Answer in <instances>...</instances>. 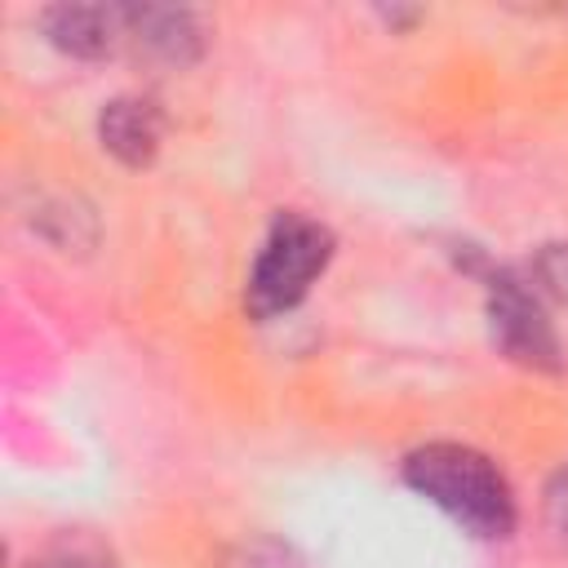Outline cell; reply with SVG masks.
Instances as JSON below:
<instances>
[{
    "label": "cell",
    "mask_w": 568,
    "mask_h": 568,
    "mask_svg": "<svg viewBox=\"0 0 568 568\" xmlns=\"http://www.w3.org/2000/svg\"><path fill=\"white\" fill-rule=\"evenodd\" d=\"M546 515H550L555 532L568 541V466L555 475V484H550V493H546Z\"/></svg>",
    "instance_id": "9c48e42d"
},
{
    "label": "cell",
    "mask_w": 568,
    "mask_h": 568,
    "mask_svg": "<svg viewBox=\"0 0 568 568\" xmlns=\"http://www.w3.org/2000/svg\"><path fill=\"white\" fill-rule=\"evenodd\" d=\"M44 36L71 58H102L124 40L120 4H58L44 13Z\"/></svg>",
    "instance_id": "5b68a950"
},
{
    "label": "cell",
    "mask_w": 568,
    "mask_h": 568,
    "mask_svg": "<svg viewBox=\"0 0 568 568\" xmlns=\"http://www.w3.org/2000/svg\"><path fill=\"white\" fill-rule=\"evenodd\" d=\"M404 484L439 506L453 524H462L470 537L497 541L515 528V493L506 475L466 444H422L404 457Z\"/></svg>",
    "instance_id": "6da1fadb"
},
{
    "label": "cell",
    "mask_w": 568,
    "mask_h": 568,
    "mask_svg": "<svg viewBox=\"0 0 568 568\" xmlns=\"http://www.w3.org/2000/svg\"><path fill=\"white\" fill-rule=\"evenodd\" d=\"M31 568H111V564L102 555H93V550H62V555H49V559H40Z\"/></svg>",
    "instance_id": "30bf717a"
},
{
    "label": "cell",
    "mask_w": 568,
    "mask_h": 568,
    "mask_svg": "<svg viewBox=\"0 0 568 568\" xmlns=\"http://www.w3.org/2000/svg\"><path fill=\"white\" fill-rule=\"evenodd\" d=\"M488 315H493V337L506 346L510 359H524L532 368H555V355H559L555 333L537 297H528V288L515 275L497 271L488 280Z\"/></svg>",
    "instance_id": "3957f363"
},
{
    "label": "cell",
    "mask_w": 568,
    "mask_h": 568,
    "mask_svg": "<svg viewBox=\"0 0 568 568\" xmlns=\"http://www.w3.org/2000/svg\"><path fill=\"white\" fill-rule=\"evenodd\" d=\"M333 257V231L302 217V213H280L253 257L248 271V288H244V306L253 320H275L284 311H293L311 284L324 275Z\"/></svg>",
    "instance_id": "7a4b0ae2"
},
{
    "label": "cell",
    "mask_w": 568,
    "mask_h": 568,
    "mask_svg": "<svg viewBox=\"0 0 568 568\" xmlns=\"http://www.w3.org/2000/svg\"><path fill=\"white\" fill-rule=\"evenodd\" d=\"M226 568H302V559H297L288 546H280V541L257 537V541H244V546L231 555Z\"/></svg>",
    "instance_id": "52a82bcc"
},
{
    "label": "cell",
    "mask_w": 568,
    "mask_h": 568,
    "mask_svg": "<svg viewBox=\"0 0 568 568\" xmlns=\"http://www.w3.org/2000/svg\"><path fill=\"white\" fill-rule=\"evenodd\" d=\"M537 271H541L546 288H550V293H559V297L568 302V244L546 248V253L537 257Z\"/></svg>",
    "instance_id": "ba28073f"
},
{
    "label": "cell",
    "mask_w": 568,
    "mask_h": 568,
    "mask_svg": "<svg viewBox=\"0 0 568 568\" xmlns=\"http://www.w3.org/2000/svg\"><path fill=\"white\" fill-rule=\"evenodd\" d=\"M124 40L169 67H186L200 58V27L186 9H124Z\"/></svg>",
    "instance_id": "8992f818"
},
{
    "label": "cell",
    "mask_w": 568,
    "mask_h": 568,
    "mask_svg": "<svg viewBox=\"0 0 568 568\" xmlns=\"http://www.w3.org/2000/svg\"><path fill=\"white\" fill-rule=\"evenodd\" d=\"M98 138L102 146L129 164V169H142L155 160L160 151V138H164V115L151 98H138V93H124V98H111L98 115Z\"/></svg>",
    "instance_id": "277c9868"
}]
</instances>
